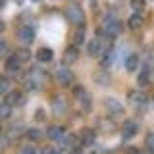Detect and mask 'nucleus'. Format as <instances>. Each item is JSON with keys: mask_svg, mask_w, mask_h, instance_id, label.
I'll list each match as a JSON object with an SVG mask.
<instances>
[{"mask_svg": "<svg viewBox=\"0 0 154 154\" xmlns=\"http://www.w3.org/2000/svg\"><path fill=\"white\" fill-rule=\"evenodd\" d=\"M102 31H104L106 37H118L122 33V23H119V19L108 16L102 23Z\"/></svg>", "mask_w": 154, "mask_h": 154, "instance_id": "obj_1", "label": "nucleus"}, {"mask_svg": "<svg viewBox=\"0 0 154 154\" xmlns=\"http://www.w3.org/2000/svg\"><path fill=\"white\" fill-rule=\"evenodd\" d=\"M66 14H67V19H69L71 23H75V25H83L85 23V14H83V10H81V6H77V4H71V6L66 10Z\"/></svg>", "mask_w": 154, "mask_h": 154, "instance_id": "obj_2", "label": "nucleus"}, {"mask_svg": "<svg viewBox=\"0 0 154 154\" xmlns=\"http://www.w3.org/2000/svg\"><path fill=\"white\" fill-rule=\"evenodd\" d=\"M108 48L104 46V42H102L100 37H94V38H91V41L87 42V54L89 56H98V54H102V52H106Z\"/></svg>", "mask_w": 154, "mask_h": 154, "instance_id": "obj_3", "label": "nucleus"}, {"mask_svg": "<svg viewBox=\"0 0 154 154\" xmlns=\"http://www.w3.org/2000/svg\"><path fill=\"white\" fill-rule=\"evenodd\" d=\"M56 81L62 87L71 85V81H73V73H71V69H67V67H60V69L56 71Z\"/></svg>", "mask_w": 154, "mask_h": 154, "instance_id": "obj_4", "label": "nucleus"}, {"mask_svg": "<svg viewBox=\"0 0 154 154\" xmlns=\"http://www.w3.org/2000/svg\"><path fill=\"white\" fill-rule=\"evenodd\" d=\"M73 94H75V98L81 102V106H83L85 112H89V110H91V98H89V94H87V91L83 89V87H75Z\"/></svg>", "mask_w": 154, "mask_h": 154, "instance_id": "obj_5", "label": "nucleus"}, {"mask_svg": "<svg viewBox=\"0 0 154 154\" xmlns=\"http://www.w3.org/2000/svg\"><path fill=\"white\" fill-rule=\"evenodd\" d=\"M106 110H108V114L110 116H122L123 114V106L122 102H118L116 98H106Z\"/></svg>", "mask_w": 154, "mask_h": 154, "instance_id": "obj_6", "label": "nucleus"}, {"mask_svg": "<svg viewBox=\"0 0 154 154\" xmlns=\"http://www.w3.org/2000/svg\"><path fill=\"white\" fill-rule=\"evenodd\" d=\"M139 131V125L131 122V119H127V122L123 123V127H122V135H123V139H133L135 135H137Z\"/></svg>", "mask_w": 154, "mask_h": 154, "instance_id": "obj_7", "label": "nucleus"}, {"mask_svg": "<svg viewBox=\"0 0 154 154\" xmlns=\"http://www.w3.org/2000/svg\"><path fill=\"white\" fill-rule=\"evenodd\" d=\"M6 69L10 71V73H16V71H19V69H21V60H19L16 54H12L6 60Z\"/></svg>", "mask_w": 154, "mask_h": 154, "instance_id": "obj_8", "label": "nucleus"}, {"mask_svg": "<svg viewBox=\"0 0 154 154\" xmlns=\"http://www.w3.org/2000/svg\"><path fill=\"white\" fill-rule=\"evenodd\" d=\"M19 38H21L25 45H31L33 38H35V29L29 27V25H27V27H23L21 31H19Z\"/></svg>", "mask_w": 154, "mask_h": 154, "instance_id": "obj_9", "label": "nucleus"}, {"mask_svg": "<svg viewBox=\"0 0 154 154\" xmlns=\"http://www.w3.org/2000/svg\"><path fill=\"white\" fill-rule=\"evenodd\" d=\"M77 58H79V50H77V46H69L64 52V62H66V64H75Z\"/></svg>", "mask_w": 154, "mask_h": 154, "instance_id": "obj_10", "label": "nucleus"}, {"mask_svg": "<svg viewBox=\"0 0 154 154\" xmlns=\"http://www.w3.org/2000/svg\"><path fill=\"white\" fill-rule=\"evenodd\" d=\"M127 25H129V29H133V31H137V29H141V27H143V16H141V12H135L133 16L129 17Z\"/></svg>", "mask_w": 154, "mask_h": 154, "instance_id": "obj_11", "label": "nucleus"}, {"mask_svg": "<svg viewBox=\"0 0 154 154\" xmlns=\"http://www.w3.org/2000/svg\"><path fill=\"white\" fill-rule=\"evenodd\" d=\"M52 58H54V52H52L50 48H41V50L37 52V60L42 62V64H46V62H52Z\"/></svg>", "mask_w": 154, "mask_h": 154, "instance_id": "obj_12", "label": "nucleus"}, {"mask_svg": "<svg viewBox=\"0 0 154 154\" xmlns=\"http://www.w3.org/2000/svg\"><path fill=\"white\" fill-rule=\"evenodd\" d=\"M94 143V131L93 129H83L81 131V144H85V146H89V144Z\"/></svg>", "mask_w": 154, "mask_h": 154, "instance_id": "obj_13", "label": "nucleus"}, {"mask_svg": "<svg viewBox=\"0 0 154 154\" xmlns=\"http://www.w3.org/2000/svg\"><path fill=\"white\" fill-rule=\"evenodd\" d=\"M4 102H8L10 106H16L21 102V93L19 91H10V93H6V100Z\"/></svg>", "mask_w": 154, "mask_h": 154, "instance_id": "obj_14", "label": "nucleus"}, {"mask_svg": "<svg viewBox=\"0 0 154 154\" xmlns=\"http://www.w3.org/2000/svg\"><path fill=\"white\" fill-rule=\"evenodd\" d=\"M46 135H48V139H52V141H60V139L66 135V131L62 127H50L46 131Z\"/></svg>", "mask_w": 154, "mask_h": 154, "instance_id": "obj_15", "label": "nucleus"}, {"mask_svg": "<svg viewBox=\"0 0 154 154\" xmlns=\"http://www.w3.org/2000/svg\"><path fill=\"white\" fill-rule=\"evenodd\" d=\"M137 67H139V56L137 54L127 56V60H125V69H127V71H135Z\"/></svg>", "mask_w": 154, "mask_h": 154, "instance_id": "obj_16", "label": "nucleus"}, {"mask_svg": "<svg viewBox=\"0 0 154 154\" xmlns=\"http://www.w3.org/2000/svg\"><path fill=\"white\" fill-rule=\"evenodd\" d=\"M94 81L98 85H104L106 87V85L110 83V75L106 73V71H96V73H94Z\"/></svg>", "mask_w": 154, "mask_h": 154, "instance_id": "obj_17", "label": "nucleus"}, {"mask_svg": "<svg viewBox=\"0 0 154 154\" xmlns=\"http://www.w3.org/2000/svg\"><path fill=\"white\" fill-rule=\"evenodd\" d=\"M52 106H54V114L56 116H62V114L66 112V100L64 98H56Z\"/></svg>", "mask_w": 154, "mask_h": 154, "instance_id": "obj_18", "label": "nucleus"}, {"mask_svg": "<svg viewBox=\"0 0 154 154\" xmlns=\"http://www.w3.org/2000/svg\"><path fill=\"white\" fill-rule=\"evenodd\" d=\"M73 139H75L73 135H64V137H62L60 141H58V144H60L62 148H69V146H73V143H75Z\"/></svg>", "mask_w": 154, "mask_h": 154, "instance_id": "obj_19", "label": "nucleus"}, {"mask_svg": "<svg viewBox=\"0 0 154 154\" xmlns=\"http://www.w3.org/2000/svg\"><path fill=\"white\" fill-rule=\"evenodd\" d=\"M137 83L141 85V87H146L148 83H150V69H144V71H141V75H139Z\"/></svg>", "mask_w": 154, "mask_h": 154, "instance_id": "obj_20", "label": "nucleus"}, {"mask_svg": "<svg viewBox=\"0 0 154 154\" xmlns=\"http://www.w3.org/2000/svg\"><path fill=\"white\" fill-rule=\"evenodd\" d=\"M12 116V106L8 102H2L0 104V119H8Z\"/></svg>", "mask_w": 154, "mask_h": 154, "instance_id": "obj_21", "label": "nucleus"}, {"mask_svg": "<svg viewBox=\"0 0 154 154\" xmlns=\"http://www.w3.org/2000/svg\"><path fill=\"white\" fill-rule=\"evenodd\" d=\"M129 100H131V104H135V106H143L144 104V94L143 93H131L129 94Z\"/></svg>", "mask_w": 154, "mask_h": 154, "instance_id": "obj_22", "label": "nucleus"}, {"mask_svg": "<svg viewBox=\"0 0 154 154\" xmlns=\"http://www.w3.org/2000/svg\"><path fill=\"white\" fill-rule=\"evenodd\" d=\"M112 62H114V50H112V48H108L106 54H104V58H102V66L108 67V66H112Z\"/></svg>", "mask_w": 154, "mask_h": 154, "instance_id": "obj_23", "label": "nucleus"}, {"mask_svg": "<svg viewBox=\"0 0 154 154\" xmlns=\"http://www.w3.org/2000/svg\"><path fill=\"white\" fill-rule=\"evenodd\" d=\"M16 56L21 60V64H23V62H29V60H31V52H29L27 48H21V50H17Z\"/></svg>", "mask_w": 154, "mask_h": 154, "instance_id": "obj_24", "label": "nucleus"}, {"mask_svg": "<svg viewBox=\"0 0 154 154\" xmlns=\"http://www.w3.org/2000/svg\"><path fill=\"white\" fill-rule=\"evenodd\" d=\"M10 93V81L6 77H0V94H6Z\"/></svg>", "mask_w": 154, "mask_h": 154, "instance_id": "obj_25", "label": "nucleus"}, {"mask_svg": "<svg viewBox=\"0 0 154 154\" xmlns=\"http://www.w3.org/2000/svg\"><path fill=\"white\" fill-rule=\"evenodd\" d=\"M27 137L31 139V141H41L42 131H38V129H29V131H27Z\"/></svg>", "mask_w": 154, "mask_h": 154, "instance_id": "obj_26", "label": "nucleus"}, {"mask_svg": "<svg viewBox=\"0 0 154 154\" xmlns=\"http://www.w3.org/2000/svg\"><path fill=\"white\" fill-rule=\"evenodd\" d=\"M83 38H85V29H83V25H79V31L75 33V45H81Z\"/></svg>", "mask_w": 154, "mask_h": 154, "instance_id": "obj_27", "label": "nucleus"}, {"mask_svg": "<svg viewBox=\"0 0 154 154\" xmlns=\"http://www.w3.org/2000/svg\"><path fill=\"white\" fill-rule=\"evenodd\" d=\"M131 8L135 10V12H143V8H144V0H131Z\"/></svg>", "mask_w": 154, "mask_h": 154, "instance_id": "obj_28", "label": "nucleus"}, {"mask_svg": "<svg viewBox=\"0 0 154 154\" xmlns=\"http://www.w3.org/2000/svg\"><path fill=\"white\" fill-rule=\"evenodd\" d=\"M19 154H37V148L33 144H25V146L19 150Z\"/></svg>", "mask_w": 154, "mask_h": 154, "instance_id": "obj_29", "label": "nucleus"}, {"mask_svg": "<svg viewBox=\"0 0 154 154\" xmlns=\"http://www.w3.org/2000/svg\"><path fill=\"white\" fill-rule=\"evenodd\" d=\"M42 154H60V150L54 148V146H45L42 148Z\"/></svg>", "mask_w": 154, "mask_h": 154, "instance_id": "obj_30", "label": "nucleus"}, {"mask_svg": "<svg viewBox=\"0 0 154 154\" xmlns=\"http://www.w3.org/2000/svg\"><path fill=\"white\" fill-rule=\"evenodd\" d=\"M6 52H8V42L0 41V56H6Z\"/></svg>", "mask_w": 154, "mask_h": 154, "instance_id": "obj_31", "label": "nucleus"}, {"mask_svg": "<svg viewBox=\"0 0 154 154\" xmlns=\"http://www.w3.org/2000/svg\"><path fill=\"white\" fill-rule=\"evenodd\" d=\"M146 146L150 148V150H154V135H148L146 137Z\"/></svg>", "mask_w": 154, "mask_h": 154, "instance_id": "obj_32", "label": "nucleus"}, {"mask_svg": "<svg viewBox=\"0 0 154 154\" xmlns=\"http://www.w3.org/2000/svg\"><path fill=\"white\" fill-rule=\"evenodd\" d=\"M4 27H6V25H4V21H2V19H0V33L4 31Z\"/></svg>", "mask_w": 154, "mask_h": 154, "instance_id": "obj_33", "label": "nucleus"}, {"mask_svg": "<svg viewBox=\"0 0 154 154\" xmlns=\"http://www.w3.org/2000/svg\"><path fill=\"white\" fill-rule=\"evenodd\" d=\"M71 154H81V150H75V148H73V150H71Z\"/></svg>", "mask_w": 154, "mask_h": 154, "instance_id": "obj_34", "label": "nucleus"}, {"mask_svg": "<svg viewBox=\"0 0 154 154\" xmlns=\"http://www.w3.org/2000/svg\"><path fill=\"white\" fill-rule=\"evenodd\" d=\"M129 154H143V152H139V150H131Z\"/></svg>", "mask_w": 154, "mask_h": 154, "instance_id": "obj_35", "label": "nucleus"}, {"mask_svg": "<svg viewBox=\"0 0 154 154\" xmlns=\"http://www.w3.org/2000/svg\"><path fill=\"white\" fill-rule=\"evenodd\" d=\"M33 2H41V0H33Z\"/></svg>", "mask_w": 154, "mask_h": 154, "instance_id": "obj_36", "label": "nucleus"}, {"mask_svg": "<svg viewBox=\"0 0 154 154\" xmlns=\"http://www.w3.org/2000/svg\"><path fill=\"white\" fill-rule=\"evenodd\" d=\"M87 154H94V152H87Z\"/></svg>", "mask_w": 154, "mask_h": 154, "instance_id": "obj_37", "label": "nucleus"}, {"mask_svg": "<svg viewBox=\"0 0 154 154\" xmlns=\"http://www.w3.org/2000/svg\"><path fill=\"white\" fill-rule=\"evenodd\" d=\"M0 133H2V127H0Z\"/></svg>", "mask_w": 154, "mask_h": 154, "instance_id": "obj_38", "label": "nucleus"}]
</instances>
